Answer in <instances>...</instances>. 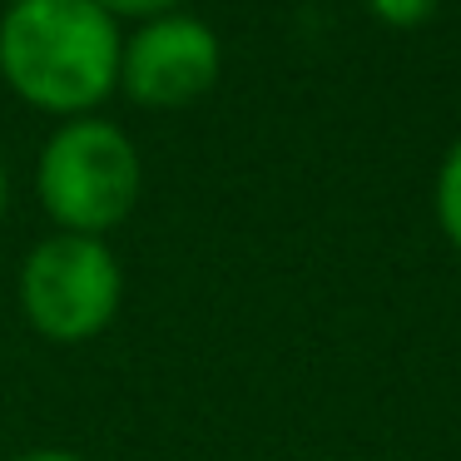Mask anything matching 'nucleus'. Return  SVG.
Wrapping results in <instances>:
<instances>
[{"instance_id":"f257e3e1","label":"nucleus","mask_w":461,"mask_h":461,"mask_svg":"<svg viewBox=\"0 0 461 461\" xmlns=\"http://www.w3.org/2000/svg\"><path fill=\"white\" fill-rule=\"evenodd\" d=\"M120 25L95 0H11L0 15V75L50 114L95 110L120 85Z\"/></svg>"},{"instance_id":"f03ea898","label":"nucleus","mask_w":461,"mask_h":461,"mask_svg":"<svg viewBox=\"0 0 461 461\" xmlns=\"http://www.w3.org/2000/svg\"><path fill=\"white\" fill-rule=\"evenodd\" d=\"M41 203L65 233L100 239L140 199V154L110 120H70L50 134L35 174Z\"/></svg>"},{"instance_id":"7ed1b4c3","label":"nucleus","mask_w":461,"mask_h":461,"mask_svg":"<svg viewBox=\"0 0 461 461\" xmlns=\"http://www.w3.org/2000/svg\"><path fill=\"white\" fill-rule=\"evenodd\" d=\"M21 303L31 328L50 342H85L110 328L120 308V263L100 239L55 233L25 258Z\"/></svg>"},{"instance_id":"20e7f679","label":"nucleus","mask_w":461,"mask_h":461,"mask_svg":"<svg viewBox=\"0 0 461 461\" xmlns=\"http://www.w3.org/2000/svg\"><path fill=\"white\" fill-rule=\"evenodd\" d=\"M219 80V35L194 15H159L120 50V85L149 110H179Z\"/></svg>"},{"instance_id":"39448f33","label":"nucleus","mask_w":461,"mask_h":461,"mask_svg":"<svg viewBox=\"0 0 461 461\" xmlns=\"http://www.w3.org/2000/svg\"><path fill=\"white\" fill-rule=\"evenodd\" d=\"M437 223L461 249V140L451 144L447 164H441V174H437Z\"/></svg>"},{"instance_id":"423d86ee","label":"nucleus","mask_w":461,"mask_h":461,"mask_svg":"<svg viewBox=\"0 0 461 461\" xmlns=\"http://www.w3.org/2000/svg\"><path fill=\"white\" fill-rule=\"evenodd\" d=\"M104 15H144V21H159V15H169L179 0H95Z\"/></svg>"},{"instance_id":"0eeeda50","label":"nucleus","mask_w":461,"mask_h":461,"mask_svg":"<svg viewBox=\"0 0 461 461\" xmlns=\"http://www.w3.org/2000/svg\"><path fill=\"white\" fill-rule=\"evenodd\" d=\"M21 461H80V456H70V451H55V447H45V451H25Z\"/></svg>"},{"instance_id":"6e6552de","label":"nucleus","mask_w":461,"mask_h":461,"mask_svg":"<svg viewBox=\"0 0 461 461\" xmlns=\"http://www.w3.org/2000/svg\"><path fill=\"white\" fill-rule=\"evenodd\" d=\"M0 213H5V164H0Z\"/></svg>"}]
</instances>
